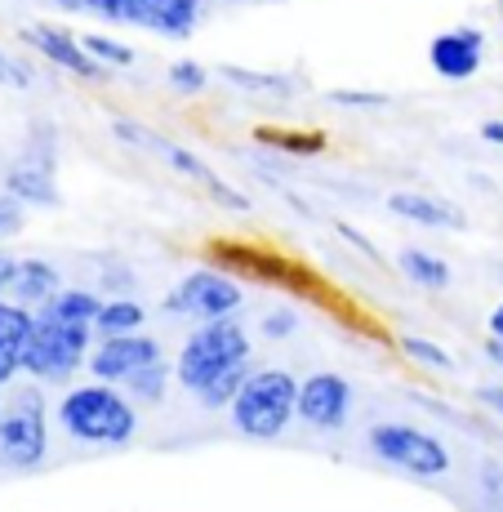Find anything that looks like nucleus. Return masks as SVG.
Instances as JSON below:
<instances>
[{"label": "nucleus", "instance_id": "obj_1", "mask_svg": "<svg viewBox=\"0 0 503 512\" xmlns=\"http://www.w3.org/2000/svg\"><path fill=\"white\" fill-rule=\"evenodd\" d=\"M58 423L67 428V437L90 441V446H125L138 428V410L112 383L98 379L67 392L63 406H58Z\"/></svg>", "mask_w": 503, "mask_h": 512}, {"label": "nucleus", "instance_id": "obj_2", "mask_svg": "<svg viewBox=\"0 0 503 512\" xmlns=\"http://www.w3.org/2000/svg\"><path fill=\"white\" fill-rule=\"evenodd\" d=\"M299 419V379L290 370H259L232 401V423L241 437L272 441Z\"/></svg>", "mask_w": 503, "mask_h": 512}, {"label": "nucleus", "instance_id": "obj_3", "mask_svg": "<svg viewBox=\"0 0 503 512\" xmlns=\"http://www.w3.org/2000/svg\"><path fill=\"white\" fill-rule=\"evenodd\" d=\"M85 361H90V326L63 321L45 308L36 312L23 370L36 374V379H45V383H63V379H72Z\"/></svg>", "mask_w": 503, "mask_h": 512}, {"label": "nucleus", "instance_id": "obj_4", "mask_svg": "<svg viewBox=\"0 0 503 512\" xmlns=\"http://www.w3.org/2000/svg\"><path fill=\"white\" fill-rule=\"evenodd\" d=\"M49 450V415L41 388H18L0 406V468L32 472L45 464Z\"/></svg>", "mask_w": 503, "mask_h": 512}, {"label": "nucleus", "instance_id": "obj_5", "mask_svg": "<svg viewBox=\"0 0 503 512\" xmlns=\"http://www.w3.org/2000/svg\"><path fill=\"white\" fill-rule=\"evenodd\" d=\"M245 361H250V334L236 326V321H228V317H223V321H205V326L183 343L174 379H179L183 388L196 397V392H201L214 374H223L232 366H245Z\"/></svg>", "mask_w": 503, "mask_h": 512}, {"label": "nucleus", "instance_id": "obj_6", "mask_svg": "<svg viewBox=\"0 0 503 512\" xmlns=\"http://www.w3.org/2000/svg\"><path fill=\"white\" fill-rule=\"evenodd\" d=\"M366 446L374 459H383V464L410 472V477H423V481H437L455 468L450 450L432 432H419L410 423H374L366 432Z\"/></svg>", "mask_w": 503, "mask_h": 512}, {"label": "nucleus", "instance_id": "obj_7", "mask_svg": "<svg viewBox=\"0 0 503 512\" xmlns=\"http://www.w3.org/2000/svg\"><path fill=\"white\" fill-rule=\"evenodd\" d=\"M90 9L107 23L143 27L165 41H187L201 18V0H90Z\"/></svg>", "mask_w": 503, "mask_h": 512}, {"label": "nucleus", "instance_id": "obj_8", "mask_svg": "<svg viewBox=\"0 0 503 512\" xmlns=\"http://www.w3.org/2000/svg\"><path fill=\"white\" fill-rule=\"evenodd\" d=\"M245 303V290L232 277L214 268L187 272V277L165 294V312L170 317H196V321H223Z\"/></svg>", "mask_w": 503, "mask_h": 512}, {"label": "nucleus", "instance_id": "obj_9", "mask_svg": "<svg viewBox=\"0 0 503 512\" xmlns=\"http://www.w3.org/2000/svg\"><path fill=\"white\" fill-rule=\"evenodd\" d=\"M41 134V147H27V156L9 170L5 179V192H14L23 205H41V210H58L63 196H58V183H54V130H36Z\"/></svg>", "mask_w": 503, "mask_h": 512}, {"label": "nucleus", "instance_id": "obj_10", "mask_svg": "<svg viewBox=\"0 0 503 512\" xmlns=\"http://www.w3.org/2000/svg\"><path fill=\"white\" fill-rule=\"evenodd\" d=\"M210 259L236 263V268L250 272V277H259L268 285H285V290H294V294H325V285L312 277L308 268H299V263H290V259H276V254H263V250H245V245H210Z\"/></svg>", "mask_w": 503, "mask_h": 512}, {"label": "nucleus", "instance_id": "obj_11", "mask_svg": "<svg viewBox=\"0 0 503 512\" xmlns=\"http://www.w3.org/2000/svg\"><path fill=\"white\" fill-rule=\"evenodd\" d=\"M352 415V383L343 374H312L299 383V419L321 432H339Z\"/></svg>", "mask_w": 503, "mask_h": 512}, {"label": "nucleus", "instance_id": "obj_12", "mask_svg": "<svg viewBox=\"0 0 503 512\" xmlns=\"http://www.w3.org/2000/svg\"><path fill=\"white\" fill-rule=\"evenodd\" d=\"M481 58H486V36L477 27H450V32L432 36V45H428V63L441 81H468V76H477Z\"/></svg>", "mask_w": 503, "mask_h": 512}, {"label": "nucleus", "instance_id": "obj_13", "mask_svg": "<svg viewBox=\"0 0 503 512\" xmlns=\"http://www.w3.org/2000/svg\"><path fill=\"white\" fill-rule=\"evenodd\" d=\"M161 357V343L156 339H138V330L134 334H107L103 343H98V352L90 357V374L94 379H103V383H125L134 370H143L147 361H156Z\"/></svg>", "mask_w": 503, "mask_h": 512}, {"label": "nucleus", "instance_id": "obj_14", "mask_svg": "<svg viewBox=\"0 0 503 512\" xmlns=\"http://www.w3.org/2000/svg\"><path fill=\"white\" fill-rule=\"evenodd\" d=\"M23 45H32L41 58H49L54 67H63V72H72V76H85V81L103 76V63L85 49V41H76L72 32H63V27H54V23L23 27Z\"/></svg>", "mask_w": 503, "mask_h": 512}, {"label": "nucleus", "instance_id": "obj_15", "mask_svg": "<svg viewBox=\"0 0 503 512\" xmlns=\"http://www.w3.org/2000/svg\"><path fill=\"white\" fill-rule=\"evenodd\" d=\"M161 156L170 161V170H179V174H187L192 183H201L205 192H210L214 205H223V210H232V214H250V196L236 192V187L223 179V174H214L196 152H187V147H174V143H161Z\"/></svg>", "mask_w": 503, "mask_h": 512}, {"label": "nucleus", "instance_id": "obj_16", "mask_svg": "<svg viewBox=\"0 0 503 512\" xmlns=\"http://www.w3.org/2000/svg\"><path fill=\"white\" fill-rule=\"evenodd\" d=\"M32 321L36 312L27 303H0V388L23 370V357H27V339H32Z\"/></svg>", "mask_w": 503, "mask_h": 512}, {"label": "nucleus", "instance_id": "obj_17", "mask_svg": "<svg viewBox=\"0 0 503 512\" xmlns=\"http://www.w3.org/2000/svg\"><path fill=\"white\" fill-rule=\"evenodd\" d=\"M388 210L406 223H419V228H463V210L446 205L441 196H423V192H392Z\"/></svg>", "mask_w": 503, "mask_h": 512}, {"label": "nucleus", "instance_id": "obj_18", "mask_svg": "<svg viewBox=\"0 0 503 512\" xmlns=\"http://www.w3.org/2000/svg\"><path fill=\"white\" fill-rule=\"evenodd\" d=\"M58 290H63V285H58V268L45 259H23L14 285H9V294H14L18 303H49Z\"/></svg>", "mask_w": 503, "mask_h": 512}, {"label": "nucleus", "instance_id": "obj_19", "mask_svg": "<svg viewBox=\"0 0 503 512\" xmlns=\"http://www.w3.org/2000/svg\"><path fill=\"white\" fill-rule=\"evenodd\" d=\"M397 268H401V277L414 281V285H423V290H446V285L455 281L450 263L437 259V254H428V250H401L397 254Z\"/></svg>", "mask_w": 503, "mask_h": 512}, {"label": "nucleus", "instance_id": "obj_20", "mask_svg": "<svg viewBox=\"0 0 503 512\" xmlns=\"http://www.w3.org/2000/svg\"><path fill=\"white\" fill-rule=\"evenodd\" d=\"M219 76L228 85H236V90L245 94H272V98H290L294 94V81L281 72H250V67H219Z\"/></svg>", "mask_w": 503, "mask_h": 512}, {"label": "nucleus", "instance_id": "obj_21", "mask_svg": "<svg viewBox=\"0 0 503 512\" xmlns=\"http://www.w3.org/2000/svg\"><path fill=\"white\" fill-rule=\"evenodd\" d=\"M45 312H54V317H63V321H76V326H94V317H98V308H103V299L90 290H58L49 303H41Z\"/></svg>", "mask_w": 503, "mask_h": 512}, {"label": "nucleus", "instance_id": "obj_22", "mask_svg": "<svg viewBox=\"0 0 503 512\" xmlns=\"http://www.w3.org/2000/svg\"><path fill=\"white\" fill-rule=\"evenodd\" d=\"M143 321H147L143 303H134V299H107L103 308H98L94 326L103 330V334H134V330H143Z\"/></svg>", "mask_w": 503, "mask_h": 512}, {"label": "nucleus", "instance_id": "obj_23", "mask_svg": "<svg viewBox=\"0 0 503 512\" xmlns=\"http://www.w3.org/2000/svg\"><path fill=\"white\" fill-rule=\"evenodd\" d=\"M263 147H276V152H290V156H321L325 152V134L317 130H259L254 134Z\"/></svg>", "mask_w": 503, "mask_h": 512}, {"label": "nucleus", "instance_id": "obj_24", "mask_svg": "<svg viewBox=\"0 0 503 512\" xmlns=\"http://www.w3.org/2000/svg\"><path fill=\"white\" fill-rule=\"evenodd\" d=\"M245 379H250V361H245V366L223 370V374H214V379L205 383L201 392H196V401H201L205 410H223V406H232V401H236V392L245 388Z\"/></svg>", "mask_w": 503, "mask_h": 512}, {"label": "nucleus", "instance_id": "obj_25", "mask_svg": "<svg viewBox=\"0 0 503 512\" xmlns=\"http://www.w3.org/2000/svg\"><path fill=\"white\" fill-rule=\"evenodd\" d=\"M170 379H174V370L156 357V361H147L143 370H134L130 379H125V388H130V397H138V401H161L165 388H170Z\"/></svg>", "mask_w": 503, "mask_h": 512}, {"label": "nucleus", "instance_id": "obj_26", "mask_svg": "<svg viewBox=\"0 0 503 512\" xmlns=\"http://www.w3.org/2000/svg\"><path fill=\"white\" fill-rule=\"evenodd\" d=\"M397 348L406 352L410 361H419V366H428V370H441V374H450L455 370V357H450L441 343H432V339H419V334H401L397 339Z\"/></svg>", "mask_w": 503, "mask_h": 512}, {"label": "nucleus", "instance_id": "obj_27", "mask_svg": "<svg viewBox=\"0 0 503 512\" xmlns=\"http://www.w3.org/2000/svg\"><path fill=\"white\" fill-rule=\"evenodd\" d=\"M85 41V49L98 58L103 67H134V49L125 45V41H112V36H98V32H90V36H81Z\"/></svg>", "mask_w": 503, "mask_h": 512}, {"label": "nucleus", "instance_id": "obj_28", "mask_svg": "<svg viewBox=\"0 0 503 512\" xmlns=\"http://www.w3.org/2000/svg\"><path fill=\"white\" fill-rule=\"evenodd\" d=\"M170 85L179 94H201L205 85H210V72H205L201 63H192V58H183V63L170 67Z\"/></svg>", "mask_w": 503, "mask_h": 512}, {"label": "nucleus", "instance_id": "obj_29", "mask_svg": "<svg viewBox=\"0 0 503 512\" xmlns=\"http://www.w3.org/2000/svg\"><path fill=\"white\" fill-rule=\"evenodd\" d=\"M27 228V205L18 201L14 192H0V241L5 236H18Z\"/></svg>", "mask_w": 503, "mask_h": 512}, {"label": "nucleus", "instance_id": "obj_30", "mask_svg": "<svg viewBox=\"0 0 503 512\" xmlns=\"http://www.w3.org/2000/svg\"><path fill=\"white\" fill-rule=\"evenodd\" d=\"M334 107H370V112H379V107H388L392 98L379 94V90H330L325 94Z\"/></svg>", "mask_w": 503, "mask_h": 512}, {"label": "nucleus", "instance_id": "obj_31", "mask_svg": "<svg viewBox=\"0 0 503 512\" xmlns=\"http://www.w3.org/2000/svg\"><path fill=\"white\" fill-rule=\"evenodd\" d=\"M299 330V312L294 308H276L263 317V339H285V334Z\"/></svg>", "mask_w": 503, "mask_h": 512}, {"label": "nucleus", "instance_id": "obj_32", "mask_svg": "<svg viewBox=\"0 0 503 512\" xmlns=\"http://www.w3.org/2000/svg\"><path fill=\"white\" fill-rule=\"evenodd\" d=\"M32 76H27V67L23 63H14L9 54H0V85H27Z\"/></svg>", "mask_w": 503, "mask_h": 512}, {"label": "nucleus", "instance_id": "obj_33", "mask_svg": "<svg viewBox=\"0 0 503 512\" xmlns=\"http://www.w3.org/2000/svg\"><path fill=\"white\" fill-rule=\"evenodd\" d=\"M334 232H339L343 241L352 245V250H361V254H366V259H374V263H379V250H374V245H370V241H366V236H361L357 228H348V223H339V228H334Z\"/></svg>", "mask_w": 503, "mask_h": 512}, {"label": "nucleus", "instance_id": "obj_34", "mask_svg": "<svg viewBox=\"0 0 503 512\" xmlns=\"http://www.w3.org/2000/svg\"><path fill=\"white\" fill-rule=\"evenodd\" d=\"M477 401H481V406H490V410H499V419H503V388L486 383V388H477Z\"/></svg>", "mask_w": 503, "mask_h": 512}, {"label": "nucleus", "instance_id": "obj_35", "mask_svg": "<svg viewBox=\"0 0 503 512\" xmlns=\"http://www.w3.org/2000/svg\"><path fill=\"white\" fill-rule=\"evenodd\" d=\"M18 277V259H9V254H0V294H9V285Z\"/></svg>", "mask_w": 503, "mask_h": 512}, {"label": "nucleus", "instance_id": "obj_36", "mask_svg": "<svg viewBox=\"0 0 503 512\" xmlns=\"http://www.w3.org/2000/svg\"><path fill=\"white\" fill-rule=\"evenodd\" d=\"M481 139H486V143H499V147H503V121H486V125H481Z\"/></svg>", "mask_w": 503, "mask_h": 512}, {"label": "nucleus", "instance_id": "obj_37", "mask_svg": "<svg viewBox=\"0 0 503 512\" xmlns=\"http://www.w3.org/2000/svg\"><path fill=\"white\" fill-rule=\"evenodd\" d=\"M490 334H495V339H503V303L495 312H490Z\"/></svg>", "mask_w": 503, "mask_h": 512}, {"label": "nucleus", "instance_id": "obj_38", "mask_svg": "<svg viewBox=\"0 0 503 512\" xmlns=\"http://www.w3.org/2000/svg\"><path fill=\"white\" fill-rule=\"evenodd\" d=\"M58 9H67V14H81V9H90V0H54Z\"/></svg>", "mask_w": 503, "mask_h": 512}, {"label": "nucleus", "instance_id": "obj_39", "mask_svg": "<svg viewBox=\"0 0 503 512\" xmlns=\"http://www.w3.org/2000/svg\"><path fill=\"white\" fill-rule=\"evenodd\" d=\"M499 14H503V0H499Z\"/></svg>", "mask_w": 503, "mask_h": 512}]
</instances>
